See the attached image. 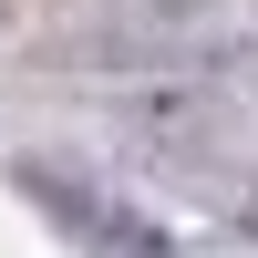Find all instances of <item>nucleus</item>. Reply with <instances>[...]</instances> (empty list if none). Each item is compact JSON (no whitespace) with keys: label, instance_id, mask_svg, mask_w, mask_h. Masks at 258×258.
Instances as JSON below:
<instances>
[{"label":"nucleus","instance_id":"nucleus-1","mask_svg":"<svg viewBox=\"0 0 258 258\" xmlns=\"http://www.w3.org/2000/svg\"><path fill=\"white\" fill-rule=\"evenodd\" d=\"M21 186H31V197L52 207L73 238H93V248H135V258H155V248H165L155 227H145V217H124V207H83V197H73V176H52V165H21Z\"/></svg>","mask_w":258,"mask_h":258}]
</instances>
